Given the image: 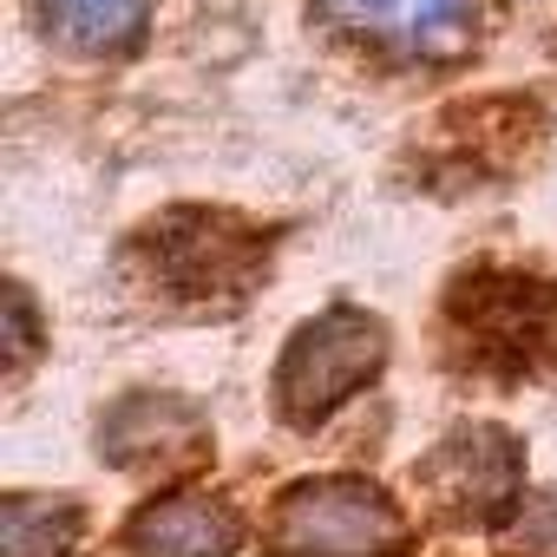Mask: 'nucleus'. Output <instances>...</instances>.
Returning <instances> with one entry per match:
<instances>
[{"label": "nucleus", "instance_id": "nucleus-9", "mask_svg": "<svg viewBox=\"0 0 557 557\" xmlns=\"http://www.w3.org/2000/svg\"><path fill=\"white\" fill-rule=\"evenodd\" d=\"M79 505L66 498H8L0 505V557H73Z\"/></svg>", "mask_w": 557, "mask_h": 557}, {"label": "nucleus", "instance_id": "nucleus-2", "mask_svg": "<svg viewBox=\"0 0 557 557\" xmlns=\"http://www.w3.org/2000/svg\"><path fill=\"white\" fill-rule=\"evenodd\" d=\"M381 368H387V329L368 309H329L289 335L283 368H275V413L289 426H315L342 400H355Z\"/></svg>", "mask_w": 557, "mask_h": 557}, {"label": "nucleus", "instance_id": "nucleus-11", "mask_svg": "<svg viewBox=\"0 0 557 557\" xmlns=\"http://www.w3.org/2000/svg\"><path fill=\"white\" fill-rule=\"evenodd\" d=\"M27 355H34V315H27V296L8 289V361L21 368Z\"/></svg>", "mask_w": 557, "mask_h": 557}, {"label": "nucleus", "instance_id": "nucleus-3", "mask_svg": "<svg viewBox=\"0 0 557 557\" xmlns=\"http://www.w3.org/2000/svg\"><path fill=\"white\" fill-rule=\"evenodd\" d=\"M453 329L466 335L472 361L498 374H537L557 361V283H531V275H466L453 289Z\"/></svg>", "mask_w": 557, "mask_h": 557}, {"label": "nucleus", "instance_id": "nucleus-7", "mask_svg": "<svg viewBox=\"0 0 557 557\" xmlns=\"http://www.w3.org/2000/svg\"><path fill=\"white\" fill-rule=\"evenodd\" d=\"M125 544L138 557H236L243 524H236V511L223 498L177 492V498H151L125 524Z\"/></svg>", "mask_w": 557, "mask_h": 557}, {"label": "nucleus", "instance_id": "nucleus-5", "mask_svg": "<svg viewBox=\"0 0 557 557\" xmlns=\"http://www.w3.org/2000/svg\"><path fill=\"white\" fill-rule=\"evenodd\" d=\"M420 485L453 524H498L524 492L518 440L498 426H466L446 446H433V459L420 466Z\"/></svg>", "mask_w": 557, "mask_h": 557}, {"label": "nucleus", "instance_id": "nucleus-10", "mask_svg": "<svg viewBox=\"0 0 557 557\" xmlns=\"http://www.w3.org/2000/svg\"><path fill=\"white\" fill-rule=\"evenodd\" d=\"M505 557H557V505H550V498L524 505V518H518Z\"/></svg>", "mask_w": 557, "mask_h": 557}, {"label": "nucleus", "instance_id": "nucleus-1", "mask_svg": "<svg viewBox=\"0 0 557 557\" xmlns=\"http://www.w3.org/2000/svg\"><path fill=\"white\" fill-rule=\"evenodd\" d=\"M269 544L275 557H400L407 511L374 479H302L275 505Z\"/></svg>", "mask_w": 557, "mask_h": 557}, {"label": "nucleus", "instance_id": "nucleus-6", "mask_svg": "<svg viewBox=\"0 0 557 557\" xmlns=\"http://www.w3.org/2000/svg\"><path fill=\"white\" fill-rule=\"evenodd\" d=\"M322 21L407 60H459L485 27V0H322Z\"/></svg>", "mask_w": 557, "mask_h": 557}, {"label": "nucleus", "instance_id": "nucleus-8", "mask_svg": "<svg viewBox=\"0 0 557 557\" xmlns=\"http://www.w3.org/2000/svg\"><path fill=\"white\" fill-rule=\"evenodd\" d=\"M53 40H66L73 53H125L138 47L151 0H34Z\"/></svg>", "mask_w": 557, "mask_h": 557}, {"label": "nucleus", "instance_id": "nucleus-4", "mask_svg": "<svg viewBox=\"0 0 557 557\" xmlns=\"http://www.w3.org/2000/svg\"><path fill=\"white\" fill-rule=\"evenodd\" d=\"M145 256L177 302H236L256 283L269 243L230 210H171L158 230H145Z\"/></svg>", "mask_w": 557, "mask_h": 557}]
</instances>
